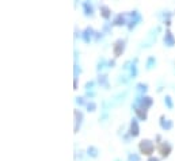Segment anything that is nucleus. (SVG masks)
Instances as JSON below:
<instances>
[{
  "label": "nucleus",
  "instance_id": "nucleus-1",
  "mask_svg": "<svg viewBox=\"0 0 175 161\" xmlns=\"http://www.w3.org/2000/svg\"><path fill=\"white\" fill-rule=\"evenodd\" d=\"M134 104L139 106L140 109H144L148 111V109L153 104V99L147 95H137L136 96V100H134Z\"/></svg>",
  "mask_w": 175,
  "mask_h": 161
},
{
  "label": "nucleus",
  "instance_id": "nucleus-2",
  "mask_svg": "<svg viewBox=\"0 0 175 161\" xmlns=\"http://www.w3.org/2000/svg\"><path fill=\"white\" fill-rule=\"evenodd\" d=\"M139 149H140V152L141 153H144V154H147V156L151 157V154L153 153V150H155V145H153V142L149 141V140H142L141 142H140V145H139Z\"/></svg>",
  "mask_w": 175,
  "mask_h": 161
},
{
  "label": "nucleus",
  "instance_id": "nucleus-3",
  "mask_svg": "<svg viewBox=\"0 0 175 161\" xmlns=\"http://www.w3.org/2000/svg\"><path fill=\"white\" fill-rule=\"evenodd\" d=\"M128 15L131 16V21H129V23H128V29L132 31V30H133L134 27H136L137 24L141 22L142 18H141V15H140L137 11H132L131 14H128Z\"/></svg>",
  "mask_w": 175,
  "mask_h": 161
},
{
  "label": "nucleus",
  "instance_id": "nucleus-4",
  "mask_svg": "<svg viewBox=\"0 0 175 161\" xmlns=\"http://www.w3.org/2000/svg\"><path fill=\"white\" fill-rule=\"evenodd\" d=\"M125 39H122V38H119V39H117L116 41V44H114V46H113V52H114V56L116 57H119L124 53V50H125Z\"/></svg>",
  "mask_w": 175,
  "mask_h": 161
},
{
  "label": "nucleus",
  "instance_id": "nucleus-5",
  "mask_svg": "<svg viewBox=\"0 0 175 161\" xmlns=\"http://www.w3.org/2000/svg\"><path fill=\"white\" fill-rule=\"evenodd\" d=\"M171 150H172V145L170 144L168 141H163V142L159 145V152L162 153V157H168Z\"/></svg>",
  "mask_w": 175,
  "mask_h": 161
},
{
  "label": "nucleus",
  "instance_id": "nucleus-6",
  "mask_svg": "<svg viewBox=\"0 0 175 161\" xmlns=\"http://www.w3.org/2000/svg\"><path fill=\"white\" fill-rule=\"evenodd\" d=\"M129 134H131V137H139L140 134V127H139V120H137V118H133V119L131 120V126H129Z\"/></svg>",
  "mask_w": 175,
  "mask_h": 161
},
{
  "label": "nucleus",
  "instance_id": "nucleus-7",
  "mask_svg": "<svg viewBox=\"0 0 175 161\" xmlns=\"http://www.w3.org/2000/svg\"><path fill=\"white\" fill-rule=\"evenodd\" d=\"M94 37H95V31L92 27H86V29L83 30V32H82V39H83L86 44H90Z\"/></svg>",
  "mask_w": 175,
  "mask_h": 161
},
{
  "label": "nucleus",
  "instance_id": "nucleus-8",
  "mask_svg": "<svg viewBox=\"0 0 175 161\" xmlns=\"http://www.w3.org/2000/svg\"><path fill=\"white\" fill-rule=\"evenodd\" d=\"M83 112L79 111V110H75V133L79 131V129H80L82 123H83Z\"/></svg>",
  "mask_w": 175,
  "mask_h": 161
},
{
  "label": "nucleus",
  "instance_id": "nucleus-9",
  "mask_svg": "<svg viewBox=\"0 0 175 161\" xmlns=\"http://www.w3.org/2000/svg\"><path fill=\"white\" fill-rule=\"evenodd\" d=\"M132 109L134 110V112H136V115H137V118H139L140 120H147V117H148V115H147V110H144V109H140L139 106H136L133 103V104H132Z\"/></svg>",
  "mask_w": 175,
  "mask_h": 161
},
{
  "label": "nucleus",
  "instance_id": "nucleus-10",
  "mask_svg": "<svg viewBox=\"0 0 175 161\" xmlns=\"http://www.w3.org/2000/svg\"><path fill=\"white\" fill-rule=\"evenodd\" d=\"M164 45L168 47H172L175 45V38L170 30H166V34H164Z\"/></svg>",
  "mask_w": 175,
  "mask_h": 161
},
{
  "label": "nucleus",
  "instance_id": "nucleus-11",
  "mask_svg": "<svg viewBox=\"0 0 175 161\" xmlns=\"http://www.w3.org/2000/svg\"><path fill=\"white\" fill-rule=\"evenodd\" d=\"M126 23H129V22L126 21V15H122V14H118L113 21L114 26H124V24H126Z\"/></svg>",
  "mask_w": 175,
  "mask_h": 161
},
{
  "label": "nucleus",
  "instance_id": "nucleus-12",
  "mask_svg": "<svg viewBox=\"0 0 175 161\" xmlns=\"http://www.w3.org/2000/svg\"><path fill=\"white\" fill-rule=\"evenodd\" d=\"M83 10H84V15L86 16H94V7L90 1H84L83 3Z\"/></svg>",
  "mask_w": 175,
  "mask_h": 161
},
{
  "label": "nucleus",
  "instance_id": "nucleus-13",
  "mask_svg": "<svg viewBox=\"0 0 175 161\" xmlns=\"http://www.w3.org/2000/svg\"><path fill=\"white\" fill-rule=\"evenodd\" d=\"M99 10H101V15L103 16V19L109 21L110 18H111V11H110V8L107 6L102 4V6H99Z\"/></svg>",
  "mask_w": 175,
  "mask_h": 161
},
{
  "label": "nucleus",
  "instance_id": "nucleus-14",
  "mask_svg": "<svg viewBox=\"0 0 175 161\" xmlns=\"http://www.w3.org/2000/svg\"><path fill=\"white\" fill-rule=\"evenodd\" d=\"M172 120H170V119H166L164 117H160V127L163 130H171L172 129Z\"/></svg>",
  "mask_w": 175,
  "mask_h": 161
},
{
  "label": "nucleus",
  "instance_id": "nucleus-15",
  "mask_svg": "<svg viewBox=\"0 0 175 161\" xmlns=\"http://www.w3.org/2000/svg\"><path fill=\"white\" fill-rule=\"evenodd\" d=\"M96 81L101 87H105L106 89H109V77H107V75H99Z\"/></svg>",
  "mask_w": 175,
  "mask_h": 161
},
{
  "label": "nucleus",
  "instance_id": "nucleus-16",
  "mask_svg": "<svg viewBox=\"0 0 175 161\" xmlns=\"http://www.w3.org/2000/svg\"><path fill=\"white\" fill-rule=\"evenodd\" d=\"M99 154V150L95 146H88L87 148V156H90L91 158H96Z\"/></svg>",
  "mask_w": 175,
  "mask_h": 161
},
{
  "label": "nucleus",
  "instance_id": "nucleus-17",
  "mask_svg": "<svg viewBox=\"0 0 175 161\" xmlns=\"http://www.w3.org/2000/svg\"><path fill=\"white\" fill-rule=\"evenodd\" d=\"M136 76H137V58H134L131 65V77H136Z\"/></svg>",
  "mask_w": 175,
  "mask_h": 161
},
{
  "label": "nucleus",
  "instance_id": "nucleus-18",
  "mask_svg": "<svg viewBox=\"0 0 175 161\" xmlns=\"http://www.w3.org/2000/svg\"><path fill=\"white\" fill-rule=\"evenodd\" d=\"M107 62H109V61H106V58H103V57H102V58L98 61V65H96V70H98V72H101L103 68L107 66Z\"/></svg>",
  "mask_w": 175,
  "mask_h": 161
},
{
  "label": "nucleus",
  "instance_id": "nucleus-19",
  "mask_svg": "<svg viewBox=\"0 0 175 161\" xmlns=\"http://www.w3.org/2000/svg\"><path fill=\"white\" fill-rule=\"evenodd\" d=\"M137 89H139V92H141V95H144L148 91V85L144 84V83H139V84H137Z\"/></svg>",
  "mask_w": 175,
  "mask_h": 161
},
{
  "label": "nucleus",
  "instance_id": "nucleus-20",
  "mask_svg": "<svg viewBox=\"0 0 175 161\" xmlns=\"http://www.w3.org/2000/svg\"><path fill=\"white\" fill-rule=\"evenodd\" d=\"M155 65H156V58L151 56L148 60H147V69H152Z\"/></svg>",
  "mask_w": 175,
  "mask_h": 161
},
{
  "label": "nucleus",
  "instance_id": "nucleus-21",
  "mask_svg": "<svg viewBox=\"0 0 175 161\" xmlns=\"http://www.w3.org/2000/svg\"><path fill=\"white\" fill-rule=\"evenodd\" d=\"M164 104H166V106H167V109H170V110H171L172 107H174V103H172V99L168 96V95H167V96L164 97Z\"/></svg>",
  "mask_w": 175,
  "mask_h": 161
},
{
  "label": "nucleus",
  "instance_id": "nucleus-22",
  "mask_svg": "<svg viewBox=\"0 0 175 161\" xmlns=\"http://www.w3.org/2000/svg\"><path fill=\"white\" fill-rule=\"evenodd\" d=\"M86 107H87V111L88 112H94L95 110H96V104H95L94 102H88L86 104Z\"/></svg>",
  "mask_w": 175,
  "mask_h": 161
},
{
  "label": "nucleus",
  "instance_id": "nucleus-23",
  "mask_svg": "<svg viewBox=\"0 0 175 161\" xmlns=\"http://www.w3.org/2000/svg\"><path fill=\"white\" fill-rule=\"evenodd\" d=\"M128 161H140V156L136 153H131L128 156Z\"/></svg>",
  "mask_w": 175,
  "mask_h": 161
},
{
  "label": "nucleus",
  "instance_id": "nucleus-24",
  "mask_svg": "<svg viewBox=\"0 0 175 161\" xmlns=\"http://www.w3.org/2000/svg\"><path fill=\"white\" fill-rule=\"evenodd\" d=\"M94 85H95V81H87L86 83V89L87 91H92V89H94Z\"/></svg>",
  "mask_w": 175,
  "mask_h": 161
},
{
  "label": "nucleus",
  "instance_id": "nucleus-25",
  "mask_svg": "<svg viewBox=\"0 0 175 161\" xmlns=\"http://www.w3.org/2000/svg\"><path fill=\"white\" fill-rule=\"evenodd\" d=\"M75 102H76L77 106H84V104H86V102H84V97H82V96H77L76 99H75Z\"/></svg>",
  "mask_w": 175,
  "mask_h": 161
},
{
  "label": "nucleus",
  "instance_id": "nucleus-26",
  "mask_svg": "<svg viewBox=\"0 0 175 161\" xmlns=\"http://www.w3.org/2000/svg\"><path fill=\"white\" fill-rule=\"evenodd\" d=\"M73 70H75V79H77V76L80 75V72H82V69H80V66L77 64H75V68H73Z\"/></svg>",
  "mask_w": 175,
  "mask_h": 161
},
{
  "label": "nucleus",
  "instance_id": "nucleus-27",
  "mask_svg": "<svg viewBox=\"0 0 175 161\" xmlns=\"http://www.w3.org/2000/svg\"><path fill=\"white\" fill-rule=\"evenodd\" d=\"M102 37H103V32H96L95 31V41H99V39H102Z\"/></svg>",
  "mask_w": 175,
  "mask_h": 161
},
{
  "label": "nucleus",
  "instance_id": "nucleus-28",
  "mask_svg": "<svg viewBox=\"0 0 175 161\" xmlns=\"http://www.w3.org/2000/svg\"><path fill=\"white\" fill-rule=\"evenodd\" d=\"M126 77H128V76H119V80H118V81L122 83V84H126V83H128V80H129V79H126Z\"/></svg>",
  "mask_w": 175,
  "mask_h": 161
},
{
  "label": "nucleus",
  "instance_id": "nucleus-29",
  "mask_svg": "<svg viewBox=\"0 0 175 161\" xmlns=\"http://www.w3.org/2000/svg\"><path fill=\"white\" fill-rule=\"evenodd\" d=\"M95 96V92L94 91H87L86 92V97H94Z\"/></svg>",
  "mask_w": 175,
  "mask_h": 161
},
{
  "label": "nucleus",
  "instance_id": "nucleus-30",
  "mask_svg": "<svg viewBox=\"0 0 175 161\" xmlns=\"http://www.w3.org/2000/svg\"><path fill=\"white\" fill-rule=\"evenodd\" d=\"M114 65H116V61H114V60H111V61L107 62V68H113Z\"/></svg>",
  "mask_w": 175,
  "mask_h": 161
},
{
  "label": "nucleus",
  "instance_id": "nucleus-31",
  "mask_svg": "<svg viewBox=\"0 0 175 161\" xmlns=\"http://www.w3.org/2000/svg\"><path fill=\"white\" fill-rule=\"evenodd\" d=\"M148 161H160V158H157V157H149Z\"/></svg>",
  "mask_w": 175,
  "mask_h": 161
},
{
  "label": "nucleus",
  "instance_id": "nucleus-32",
  "mask_svg": "<svg viewBox=\"0 0 175 161\" xmlns=\"http://www.w3.org/2000/svg\"><path fill=\"white\" fill-rule=\"evenodd\" d=\"M110 30V27H109V24H106V26H105V31H109Z\"/></svg>",
  "mask_w": 175,
  "mask_h": 161
}]
</instances>
